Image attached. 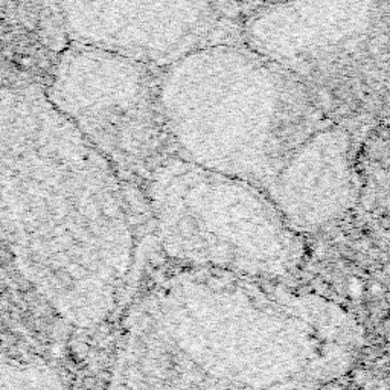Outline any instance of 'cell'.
I'll return each mask as SVG.
<instances>
[{"mask_svg":"<svg viewBox=\"0 0 390 390\" xmlns=\"http://www.w3.org/2000/svg\"><path fill=\"white\" fill-rule=\"evenodd\" d=\"M361 346L358 322L325 296L180 267L130 305L107 390H326Z\"/></svg>","mask_w":390,"mask_h":390,"instance_id":"cell-1","label":"cell"},{"mask_svg":"<svg viewBox=\"0 0 390 390\" xmlns=\"http://www.w3.org/2000/svg\"><path fill=\"white\" fill-rule=\"evenodd\" d=\"M159 93L177 156L262 191L305 140L338 124L302 81L242 43L160 69Z\"/></svg>","mask_w":390,"mask_h":390,"instance_id":"cell-2","label":"cell"},{"mask_svg":"<svg viewBox=\"0 0 390 390\" xmlns=\"http://www.w3.org/2000/svg\"><path fill=\"white\" fill-rule=\"evenodd\" d=\"M142 183L159 245L180 267L282 280L303 261L302 233L253 183L180 156Z\"/></svg>","mask_w":390,"mask_h":390,"instance_id":"cell-3","label":"cell"},{"mask_svg":"<svg viewBox=\"0 0 390 390\" xmlns=\"http://www.w3.org/2000/svg\"><path fill=\"white\" fill-rule=\"evenodd\" d=\"M239 31L242 45L293 73L334 120L366 104L386 73L377 0H273Z\"/></svg>","mask_w":390,"mask_h":390,"instance_id":"cell-4","label":"cell"},{"mask_svg":"<svg viewBox=\"0 0 390 390\" xmlns=\"http://www.w3.org/2000/svg\"><path fill=\"white\" fill-rule=\"evenodd\" d=\"M160 69L75 45L52 78V102L125 180L177 156L160 106Z\"/></svg>","mask_w":390,"mask_h":390,"instance_id":"cell-5","label":"cell"},{"mask_svg":"<svg viewBox=\"0 0 390 390\" xmlns=\"http://www.w3.org/2000/svg\"><path fill=\"white\" fill-rule=\"evenodd\" d=\"M75 43L163 69L197 49L241 43L208 0H58Z\"/></svg>","mask_w":390,"mask_h":390,"instance_id":"cell-6","label":"cell"},{"mask_svg":"<svg viewBox=\"0 0 390 390\" xmlns=\"http://www.w3.org/2000/svg\"><path fill=\"white\" fill-rule=\"evenodd\" d=\"M283 218L299 233L325 227L355 203L352 137L333 124L291 154L264 189Z\"/></svg>","mask_w":390,"mask_h":390,"instance_id":"cell-7","label":"cell"},{"mask_svg":"<svg viewBox=\"0 0 390 390\" xmlns=\"http://www.w3.org/2000/svg\"><path fill=\"white\" fill-rule=\"evenodd\" d=\"M211 6L225 20L241 26L249 15L273 0H208Z\"/></svg>","mask_w":390,"mask_h":390,"instance_id":"cell-8","label":"cell"},{"mask_svg":"<svg viewBox=\"0 0 390 390\" xmlns=\"http://www.w3.org/2000/svg\"><path fill=\"white\" fill-rule=\"evenodd\" d=\"M2 49H3V45H2V42H0V51H2Z\"/></svg>","mask_w":390,"mask_h":390,"instance_id":"cell-9","label":"cell"}]
</instances>
